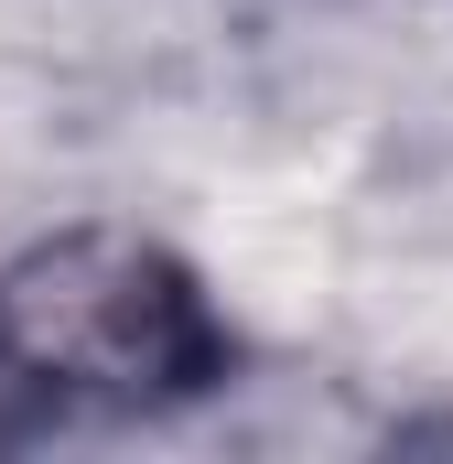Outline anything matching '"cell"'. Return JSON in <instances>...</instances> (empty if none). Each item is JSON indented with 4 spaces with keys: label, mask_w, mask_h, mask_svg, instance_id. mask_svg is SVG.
<instances>
[{
    "label": "cell",
    "mask_w": 453,
    "mask_h": 464,
    "mask_svg": "<svg viewBox=\"0 0 453 464\" xmlns=\"http://www.w3.org/2000/svg\"><path fill=\"white\" fill-rule=\"evenodd\" d=\"M226 378L206 281L140 227H65L0 259V400L22 411H173Z\"/></svg>",
    "instance_id": "obj_1"
}]
</instances>
